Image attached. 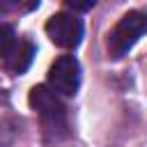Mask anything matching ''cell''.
Wrapping results in <instances>:
<instances>
[{"mask_svg": "<svg viewBox=\"0 0 147 147\" xmlns=\"http://www.w3.org/2000/svg\"><path fill=\"white\" fill-rule=\"evenodd\" d=\"M48 87L55 94L74 96L80 87V62L74 55H60L48 69Z\"/></svg>", "mask_w": 147, "mask_h": 147, "instance_id": "3", "label": "cell"}, {"mask_svg": "<svg viewBox=\"0 0 147 147\" xmlns=\"http://www.w3.org/2000/svg\"><path fill=\"white\" fill-rule=\"evenodd\" d=\"M32 57H34V44L28 41V39L16 41V46L11 48V53L5 57V69H7L9 74L18 76V74H23V71L30 67Z\"/></svg>", "mask_w": 147, "mask_h": 147, "instance_id": "5", "label": "cell"}, {"mask_svg": "<svg viewBox=\"0 0 147 147\" xmlns=\"http://www.w3.org/2000/svg\"><path fill=\"white\" fill-rule=\"evenodd\" d=\"M30 108L37 113L44 133L51 140H62L69 136V122H67V110L57 94L46 87V85H34L30 90Z\"/></svg>", "mask_w": 147, "mask_h": 147, "instance_id": "1", "label": "cell"}, {"mask_svg": "<svg viewBox=\"0 0 147 147\" xmlns=\"http://www.w3.org/2000/svg\"><path fill=\"white\" fill-rule=\"evenodd\" d=\"M14 133H16V126L11 122H0V147H9L14 140Z\"/></svg>", "mask_w": 147, "mask_h": 147, "instance_id": "8", "label": "cell"}, {"mask_svg": "<svg viewBox=\"0 0 147 147\" xmlns=\"http://www.w3.org/2000/svg\"><path fill=\"white\" fill-rule=\"evenodd\" d=\"M14 46H16V32H14V28L0 23V60H5L11 53Z\"/></svg>", "mask_w": 147, "mask_h": 147, "instance_id": "7", "label": "cell"}, {"mask_svg": "<svg viewBox=\"0 0 147 147\" xmlns=\"http://www.w3.org/2000/svg\"><path fill=\"white\" fill-rule=\"evenodd\" d=\"M147 34V14L145 11H129L124 14L117 25L108 32V55L113 60H119L124 57L136 44L140 37Z\"/></svg>", "mask_w": 147, "mask_h": 147, "instance_id": "2", "label": "cell"}, {"mask_svg": "<svg viewBox=\"0 0 147 147\" xmlns=\"http://www.w3.org/2000/svg\"><path fill=\"white\" fill-rule=\"evenodd\" d=\"M39 7V0H0V16L7 14H25Z\"/></svg>", "mask_w": 147, "mask_h": 147, "instance_id": "6", "label": "cell"}, {"mask_svg": "<svg viewBox=\"0 0 147 147\" xmlns=\"http://www.w3.org/2000/svg\"><path fill=\"white\" fill-rule=\"evenodd\" d=\"M46 34L60 48H76L83 41V23L74 14H53L46 21Z\"/></svg>", "mask_w": 147, "mask_h": 147, "instance_id": "4", "label": "cell"}, {"mask_svg": "<svg viewBox=\"0 0 147 147\" xmlns=\"http://www.w3.org/2000/svg\"><path fill=\"white\" fill-rule=\"evenodd\" d=\"M64 5L71 11H90L96 5V0H64Z\"/></svg>", "mask_w": 147, "mask_h": 147, "instance_id": "9", "label": "cell"}]
</instances>
